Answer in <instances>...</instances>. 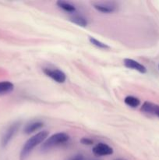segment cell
<instances>
[{
  "instance_id": "obj_1",
  "label": "cell",
  "mask_w": 159,
  "mask_h": 160,
  "mask_svg": "<svg viewBox=\"0 0 159 160\" xmlns=\"http://www.w3.org/2000/svg\"><path fill=\"white\" fill-rule=\"evenodd\" d=\"M48 131H42L37 133L36 134H34V135L32 136L31 138H30L25 142L23 148H22L21 151H20V160L26 159V158L28 157V156L31 154V152L33 151V149H34L35 147H37L38 145L43 143V142L48 138Z\"/></svg>"
},
{
  "instance_id": "obj_2",
  "label": "cell",
  "mask_w": 159,
  "mask_h": 160,
  "mask_svg": "<svg viewBox=\"0 0 159 160\" xmlns=\"http://www.w3.org/2000/svg\"><path fill=\"white\" fill-rule=\"evenodd\" d=\"M70 140V136L66 133L59 132L48 137L41 145L42 151H48L51 148H56L67 143Z\"/></svg>"
},
{
  "instance_id": "obj_3",
  "label": "cell",
  "mask_w": 159,
  "mask_h": 160,
  "mask_svg": "<svg viewBox=\"0 0 159 160\" xmlns=\"http://www.w3.org/2000/svg\"><path fill=\"white\" fill-rule=\"evenodd\" d=\"M21 123L20 121H16L9 126V128L5 131L2 137L1 138V145L2 147L7 146L8 144L11 142L15 134L18 131Z\"/></svg>"
},
{
  "instance_id": "obj_4",
  "label": "cell",
  "mask_w": 159,
  "mask_h": 160,
  "mask_svg": "<svg viewBox=\"0 0 159 160\" xmlns=\"http://www.w3.org/2000/svg\"><path fill=\"white\" fill-rule=\"evenodd\" d=\"M43 72L47 77L52 79L55 82L59 84H62L66 81V76L63 71L59 69H51V68H44Z\"/></svg>"
},
{
  "instance_id": "obj_5",
  "label": "cell",
  "mask_w": 159,
  "mask_h": 160,
  "mask_svg": "<svg viewBox=\"0 0 159 160\" xmlns=\"http://www.w3.org/2000/svg\"><path fill=\"white\" fill-rule=\"evenodd\" d=\"M94 8L102 13H112L117 9L116 3L114 2H97L93 3Z\"/></svg>"
},
{
  "instance_id": "obj_6",
  "label": "cell",
  "mask_w": 159,
  "mask_h": 160,
  "mask_svg": "<svg viewBox=\"0 0 159 160\" xmlns=\"http://www.w3.org/2000/svg\"><path fill=\"white\" fill-rule=\"evenodd\" d=\"M93 153L97 156H107L113 154V148L105 143H98L93 148Z\"/></svg>"
},
{
  "instance_id": "obj_7",
  "label": "cell",
  "mask_w": 159,
  "mask_h": 160,
  "mask_svg": "<svg viewBox=\"0 0 159 160\" xmlns=\"http://www.w3.org/2000/svg\"><path fill=\"white\" fill-rule=\"evenodd\" d=\"M123 64H124L125 67L128 69L137 70L139 73H147L146 67L143 65H142L141 63H140L139 62H137V61L134 60V59L126 58V59H124V60H123Z\"/></svg>"
},
{
  "instance_id": "obj_8",
  "label": "cell",
  "mask_w": 159,
  "mask_h": 160,
  "mask_svg": "<svg viewBox=\"0 0 159 160\" xmlns=\"http://www.w3.org/2000/svg\"><path fill=\"white\" fill-rule=\"evenodd\" d=\"M44 123L41 121H32L28 123L27 124L25 125L23 128V132L26 134H32L35 131H38L41 128H43Z\"/></svg>"
},
{
  "instance_id": "obj_9",
  "label": "cell",
  "mask_w": 159,
  "mask_h": 160,
  "mask_svg": "<svg viewBox=\"0 0 159 160\" xmlns=\"http://www.w3.org/2000/svg\"><path fill=\"white\" fill-rule=\"evenodd\" d=\"M70 20L72 23H75V24L78 25V26L80 27H86L87 26V20L82 15H80V14H73L72 17H70Z\"/></svg>"
},
{
  "instance_id": "obj_10",
  "label": "cell",
  "mask_w": 159,
  "mask_h": 160,
  "mask_svg": "<svg viewBox=\"0 0 159 160\" xmlns=\"http://www.w3.org/2000/svg\"><path fill=\"white\" fill-rule=\"evenodd\" d=\"M56 5H57L60 9H62L63 11H65V12H72V13L76 12V7H75L74 5L71 4V3L69 2L59 0V1L56 2Z\"/></svg>"
},
{
  "instance_id": "obj_11",
  "label": "cell",
  "mask_w": 159,
  "mask_h": 160,
  "mask_svg": "<svg viewBox=\"0 0 159 160\" xmlns=\"http://www.w3.org/2000/svg\"><path fill=\"white\" fill-rule=\"evenodd\" d=\"M13 89L14 84L10 81H0V95L10 93Z\"/></svg>"
},
{
  "instance_id": "obj_12",
  "label": "cell",
  "mask_w": 159,
  "mask_h": 160,
  "mask_svg": "<svg viewBox=\"0 0 159 160\" xmlns=\"http://www.w3.org/2000/svg\"><path fill=\"white\" fill-rule=\"evenodd\" d=\"M125 104L131 108H137L140 105V100L137 97L128 95L124 98Z\"/></svg>"
},
{
  "instance_id": "obj_13",
  "label": "cell",
  "mask_w": 159,
  "mask_h": 160,
  "mask_svg": "<svg viewBox=\"0 0 159 160\" xmlns=\"http://www.w3.org/2000/svg\"><path fill=\"white\" fill-rule=\"evenodd\" d=\"M156 104H154L152 102H145L141 106V111L144 113L147 114H151L153 115L154 114V108H155Z\"/></svg>"
},
{
  "instance_id": "obj_14",
  "label": "cell",
  "mask_w": 159,
  "mask_h": 160,
  "mask_svg": "<svg viewBox=\"0 0 159 160\" xmlns=\"http://www.w3.org/2000/svg\"><path fill=\"white\" fill-rule=\"evenodd\" d=\"M89 42L92 44L94 46L98 47L99 48H102V49H108L110 47L107 45V44L104 43V42H101V41H98V39L94 38L93 37H89Z\"/></svg>"
},
{
  "instance_id": "obj_15",
  "label": "cell",
  "mask_w": 159,
  "mask_h": 160,
  "mask_svg": "<svg viewBox=\"0 0 159 160\" xmlns=\"http://www.w3.org/2000/svg\"><path fill=\"white\" fill-rule=\"evenodd\" d=\"M80 143L84 145H92L94 144V142L88 138H83L80 139Z\"/></svg>"
},
{
  "instance_id": "obj_16",
  "label": "cell",
  "mask_w": 159,
  "mask_h": 160,
  "mask_svg": "<svg viewBox=\"0 0 159 160\" xmlns=\"http://www.w3.org/2000/svg\"><path fill=\"white\" fill-rule=\"evenodd\" d=\"M68 160H87L85 159L83 155L81 154H77V155H75V156H72L71 158H70Z\"/></svg>"
},
{
  "instance_id": "obj_17",
  "label": "cell",
  "mask_w": 159,
  "mask_h": 160,
  "mask_svg": "<svg viewBox=\"0 0 159 160\" xmlns=\"http://www.w3.org/2000/svg\"><path fill=\"white\" fill-rule=\"evenodd\" d=\"M153 115H156L157 117H159V106L156 105L155 108H154V114Z\"/></svg>"
},
{
  "instance_id": "obj_18",
  "label": "cell",
  "mask_w": 159,
  "mask_h": 160,
  "mask_svg": "<svg viewBox=\"0 0 159 160\" xmlns=\"http://www.w3.org/2000/svg\"><path fill=\"white\" fill-rule=\"evenodd\" d=\"M118 160H121V159H118Z\"/></svg>"
},
{
  "instance_id": "obj_19",
  "label": "cell",
  "mask_w": 159,
  "mask_h": 160,
  "mask_svg": "<svg viewBox=\"0 0 159 160\" xmlns=\"http://www.w3.org/2000/svg\"><path fill=\"white\" fill-rule=\"evenodd\" d=\"M158 68H159V66H158Z\"/></svg>"
}]
</instances>
